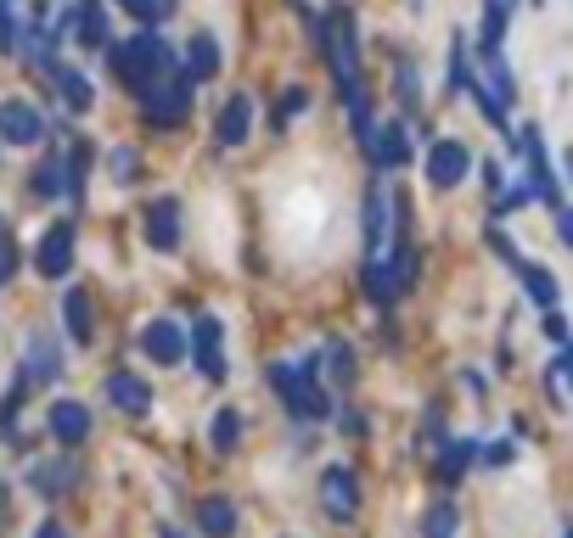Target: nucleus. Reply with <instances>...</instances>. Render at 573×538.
Instances as JSON below:
<instances>
[{
    "instance_id": "f257e3e1",
    "label": "nucleus",
    "mask_w": 573,
    "mask_h": 538,
    "mask_svg": "<svg viewBox=\"0 0 573 538\" xmlns=\"http://www.w3.org/2000/svg\"><path fill=\"white\" fill-rule=\"evenodd\" d=\"M108 51H113V73L130 84L135 102L152 96V84L175 79V45H163L157 34H130V40H119Z\"/></svg>"
},
{
    "instance_id": "f03ea898",
    "label": "nucleus",
    "mask_w": 573,
    "mask_h": 538,
    "mask_svg": "<svg viewBox=\"0 0 573 538\" xmlns=\"http://www.w3.org/2000/svg\"><path fill=\"white\" fill-rule=\"evenodd\" d=\"M315 371H320V359H298V365H270V382H276V393L287 399V410L298 415V421H320V415H332V399H326L320 387H315Z\"/></svg>"
},
{
    "instance_id": "7ed1b4c3",
    "label": "nucleus",
    "mask_w": 573,
    "mask_h": 538,
    "mask_svg": "<svg viewBox=\"0 0 573 538\" xmlns=\"http://www.w3.org/2000/svg\"><path fill=\"white\" fill-rule=\"evenodd\" d=\"M141 107H146V118H152L157 130L186 124V113H192V79H186V73H175V79L152 84V96H146Z\"/></svg>"
},
{
    "instance_id": "20e7f679",
    "label": "nucleus",
    "mask_w": 573,
    "mask_h": 538,
    "mask_svg": "<svg viewBox=\"0 0 573 538\" xmlns=\"http://www.w3.org/2000/svg\"><path fill=\"white\" fill-rule=\"evenodd\" d=\"M34 269L45 281H62L68 269H73V219H57L45 236H40V247H34Z\"/></svg>"
},
{
    "instance_id": "39448f33",
    "label": "nucleus",
    "mask_w": 573,
    "mask_h": 538,
    "mask_svg": "<svg viewBox=\"0 0 573 538\" xmlns=\"http://www.w3.org/2000/svg\"><path fill=\"white\" fill-rule=\"evenodd\" d=\"M186 353L197 359V371H203L208 382H219V376H225V337H219V320H214V314H203V320L192 325Z\"/></svg>"
},
{
    "instance_id": "423d86ee",
    "label": "nucleus",
    "mask_w": 573,
    "mask_h": 538,
    "mask_svg": "<svg viewBox=\"0 0 573 538\" xmlns=\"http://www.w3.org/2000/svg\"><path fill=\"white\" fill-rule=\"evenodd\" d=\"M320 505H326V516H332V521H349L360 510V483H355L349 466L320 472Z\"/></svg>"
},
{
    "instance_id": "0eeeda50",
    "label": "nucleus",
    "mask_w": 573,
    "mask_h": 538,
    "mask_svg": "<svg viewBox=\"0 0 573 538\" xmlns=\"http://www.w3.org/2000/svg\"><path fill=\"white\" fill-rule=\"evenodd\" d=\"M141 353L152 359V365H181V359H186V331L163 314V320H152L141 331Z\"/></svg>"
},
{
    "instance_id": "6e6552de",
    "label": "nucleus",
    "mask_w": 573,
    "mask_h": 538,
    "mask_svg": "<svg viewBox=\"0 0 573 538\" xmlns=\"http://www.w3.org/2000/svg\"><path fill=\"white\" fill-rule=\"evenodd\" d=\"M0 141H7V146H34V141H45L40 107H29V102H0Z\"/></svg>"
},
{
    "instance_id": "1a4fd4ad",
    "label": "nucleus",
    "mask_w": 573,
    "mask_h": 538,
    "mask_svg": "<svg viewBox=\"0 0 573 538\" xmlns=\"http://www.w3.org/2000/svg\"><path fill=\"white\" fill-rule=\"evenodd\" d=\"M45 426H51V437H57V443H68V448H73V443H85V437H91V410L79 404V399H57V404H51V415H45Z\"/></svg>"
},
{
    "instance_id": "9d476101",
    "label": "nucleus",
    "mask_w": 573,
    "mask_h": 538,
    "mask_svg": "<svg viewBox=\"0 0 573 538\" xmlns=\"http://www.w3.org/2000/svg\"><path fill=\"white\" fill-rule=\"evenodd\" d=\"M467 146L461 141H439L433 152H428V179H433V186L439 192H450V186H461V179H467Z\"/></svg>"
},
{
    "instance_id": "9b49d317",
    "label": "nucleus",
    "mask_w": 573,
    "mask_h": 538,
    "mask_svg": "<svg viewBox=\"0 0 573 538\" xmlns=\"http://www.w3.org/2000/svg\"><path fill=\"white\" fill-rule=\"evenodd\" d=\"M366 152H371V163H377V168H405V163H411V130H405V124L371 130Z\"/></svg>"
},
{
    "instance_id": "f8f14e48",
    "label": "nucleus",
    "mask_w": 573,
    "mask_h": 538,
    "mask_svg": "<svg viewBox=\"0 0 573 538\" xmlns=\"http://www.w3.org/2000/svg\"><path fill=\"white\" fill-rule=\"evenodd\" d=\"M73 40L85 45V51H108V12H102V0H73Z\"/></svg>"
},
{
    "instance_id": "ddd939ff",
    "label": "nucleus",
    "mask_w": 573,
    "mask_h": 538,
    "mask_svg": "<svg viewBox=\"0 0 573 538\" xmlns=\"http://www.w3.org/2000/svg\"><path fill=\"white\" fill-rule=\"evenodd\" d=\"M146 241H152L157 252H170V247L181 241V203H175V197H157V203L146 208Z\"/></svg>"
},
{
    "instance_id": "4468645a",
    "label": "nucleus",
    "mask_w": 573,
    "mask_h": 538,
    "mask_svg": "<svg viewBox=\"0 0 573 538\" xmlns=\"http://www.w3.org/2000/svg\"><path fill=\"white\" fill-rule=\"evenodd\" d=\"M62 376V359H57V342L51 337H29L23 342V382H57Z\"/></svg>"
},
{
    "instance_id": "2eb2a0df",
    "label": "nucleus",
    "mask_w": 573,
    "mask_h": 538,
    "mask_svg": "<svg viewBox=\"0 0 573 538\" xmlns=\"http://www.w3.org/2000/svg\"><path fill=\"white\" fill-rule=\"evenodd\" d=\"M248 130H254V96H231L219 107V118H214V135L225 146H242V141H248Z\"/></svg>"
},
{
    "instance_id": "dca6fc26",
    "label": "nucleus",
    "mask_w": 573,
    "mask_h": 538,
    "mask_svg": "<svg viewBox=\"0 0 573 538\" xmlns=\"http://www.w3.org/2000/svg\"><path fill=\"white\" fill-rule=\"evenodd\" d=\"M108 399H113V410H124V415H146V410H152V387H146L141 376H130V371H113V376H108Z\"/></svg>"
},
{
    "instance_id": "f3484780",
    "label": "nucleus",
    "mask_w": 573,
    "mask_h": 538,
    "mask_svg": "<svg viewBox=\"0 0 573 538\" xmlns=\"http://www.w3.org/2000/svg\"><path fill=\"white\" fill-rule=\"evenodd\" d=\"M45 79L62 90V102H68V107H91V102H96V84H91L85 73H79V68H62V62H57V68H45Z\"/></svg>"
},
{
    "instance_id": "a211bd4d",
    "label": "nucleus",
    "mask_w": 573,
    "mask_h": 538,
    "mask_svg": "<svg viewBox=\"0 0 573 538\" xmlns=\"http://www.w3.org/2000/svg\"><path fill=\"white\" fill-rule=\"evenodd\" d=\"M214 73H219V40H214V34H197V40L186 45V79L203 84V79H214Z\"/></svg>"
},
{
    "instance_id": "6ab92c4d",
    "label": "nucleus",
    "mask_w": 573,
    "mask_h": 538,
    "mask_svg": "<svg viewBox=\"0 0 573 538\" xmlns=\"http://www.w3.org/2000/svg\"><path fill=\"white\" fill-rule=\"evenodd\" d=\"M62 320H68V337H73V342H91V337H96V314H91V298H85V292H68V298H62Z\"/></svg>"
},
{
    "instance_id": "aec40b11",
    "label": "nucleus",
    "mask_w": 573,
    "mask_h": 538,
    "mask_svg": "<svg viewBox=\"0 0 573 538\" xmlns=\"http://www.w3.org/2000/svg\"><path fill=\"white\" fill-rule=\"evenodd\" d=\"M29 179H34V197H73L68 192V157H45Z\"/></svg>"
},
{
    "instance_id": "412c9836",
    "label": "nucleus",
    "mask_w": 573,
    "mask_h": 538,
    "mask_svg": "<svg viewBox=\"0 0 573 538\" xmlns=\"http://www.w3.org/2000/svg\"><path fill=\"white\" fill-rule=\"evenodd\" d=\"M197 521H203L208 538H231V532H236V505H231V499H203Z\"/></svg>"
},
{
    "instance_id": "4be33fe9",
    "label": "nucleus",
    "mask_w": 573,
    "mask_h": 538,
    "mask_svg": "<svg viewBox=\"0 0 573 538\" xmlns=\"http://www.w3.org/2000/svg\"><path fill=\"white\" fill-rule=\"evenodd\" d=\"M208 443L219 448V455H231V448L242 443V415H236V410H219V415L208 421Z\"/></svg>"
},
{
    "instance_id": "5701e85b",
    "label": "nucleus",
    "mask_w": 573,
    "mask_h": 538,
    "mask_svg": "<svg viewBox=\"0 0 573 538\" xmlns=\"http://www.w3.org/2000/svg\"><path fill=\"white\" fill-rule=\"evenodd\" d=\"M73 477H79V472H73L68 461H62V466H34V488H40L45 499H57V494H68V488H73Z\"/></svg>"
},
{
    "instance_id": "b1692460",
    "label": "nucleus",
    "mask_w": 573,
    "mask_h": 538,
    "mask_svg": "<svg viewBox=\"0 0 573 538\" xmlns=\"http://www.w3.org/2000/svg\"><path fill=\"white\" fill-rule=\"evenodd\" d=\"M366 292H371L377 303H393L399 281H393V269H388V263H366Z\"/></svg>"
},
{
    "instance_id": "393cba45",
    "label": "nucleus",
    "mask_w": 573,
    "mask_h": 538,
    "mask_svg": "<svg viewBox=\"0 0 573 538\" xmlns=\"http://www.w3.org/2000/svg\"><path fill=\"white\" fill-rule=\"evenodd\" d=\"M119 7L130 12V18H141V23H163L175 12V0H119Z\"/></svg>"
},
{
    "instance_id": "a878e982",
    "label": "nucleus",
    "mask_w": 573,
    "mask_h": 538,
    "mask_svg": "<svg viewBox=\"0 0 573 538\" xmlns=\"http://www.w3.org/2000/svg\"><path fill=\"white\" fill-rule=\"evenodd\" d=\"M422 532H428V538H450V532H456V505H450V499H439V505L428 510Z\"/></svg>"
},
{
    "instance_id": "bb28decb",
    "label": "nucleus",
    "mask_w": 573,
    "mask_h": 538,
    "mask_svg": "<svg viewBox=\"0 0 573 538\" xmlns=\"http://www.w3.org/2000/svg\"><path fill=\"white\" fill-rule=\"evenodd\" d=\"M388 236V208H382V192H371V203H366V241L377 247Z\"/></svg>"
},
{
    "instance_id": "cd10ccee",
    "label": "nucleus",
    "mask_w": 573,
    "mask_h": 538,
    "mask_svg": "<svg viewBox=\"0 0 573 538\" xmlns=\"http://www.w3.org/2000/svg\"><path fill=\"white\" fill-rule=\"evenodd\" d=\"M326 371H332V382H349V376H355V359H349L344 342H332V353H326Z\"/></svg>"
},
{
    "instance_id": "c85d7f7f",
    "label": "nucleus",
    "mask_w": 573,
    "mask_h": 538,
    "mask_svg": "<svg viewBox=\"0 0 573 538\" xmlns=\"http://www.w3.org/2000/svg\"><path fill=\"white\" fill-rule=\"evenodd\" d=\"M523 281H529V292H534L540 303H556V287H551V276H540L534 263H523Z\"/></svg>"
},
{
    "instance_id": "c756f323",
    "label": "nucleus",
    "mask_w": 573,
    "mask_h": 538,
    "mask_svg": "<svg viewBox=\"0 0 573 538\" xmlns=\"http://www.w3.org/2000/svg\"><path fill=\"white\" fill-rule=\"evenodd\" d=\"M0 51H18V18H12V0H0Z\"/></svg>"
},
{
    "instance_id": "7c9ffc66",
    "label": "nucleus",
    "mask_w": 573,
    "mask_h": 538,
    "mask_svg": "<svg viewBox=\"0 0 573 538\" xmlns=\"http://www.w3.org/2000/svg\"><path fill=\"white\" fill-rule=\"evenodd\" d=\"M108 168H113V179H124V186H130V174H135V168H141V157H135V152H130V146H119V152H113V157H108Z\"/></svg>"
},
{
    "instance_id": "2f4dec72",
    "label": "nucleus",
    "mask_w": 573,
    "mask_h": 538,
    "mask_svg": "<svg viewBox=\"0 0 573 538\" xmlns=\"http://www.w3.org/2000/svg\"><path fill=\"white\" fill-rule=\"evenodd\" d=\"M304 107H309V90H298V84H293L287 96H282V124H293V118H298Z\"/></svg>"
},
{
    "instance_id": "473e14b6",
    "label": "nucleus",
    "mask_w": 573,
    "mask_h": 538,
    "mask_svg": "<svg viewBox=\"0 0 573 538\" xmlns=\"http://www.w3.org/2000/svg\"><path fill=\"white\" fill-rule=\"evenodd\" d=\"M467 461H472V443H450V448H444V461H439V466H444V472L456 477V472H461Z\"/></svg>"
},
{
    "instance_id": "72a5a7b5",
    "label": "nucleus",
    "mask_w": 573,
    "mask_h": 538,
    "mask_svg": "<svg viewBox=\"0 0 573 538\" xmlns=\"http://www.w3.org/2000/svg\"><path fill=\"white\" fill-rule=\"evenodd\" d=\"M393 90L405 96V107H411V102H417V73H411V68H399V73H393Z\"/></svg>"
},
{
    "instance_id": "f704fd0d",
    "label": "nucleus",
    "mask_w": 573,
    "mask_h": 538,
    "mask_svg": "<svg viewBox=\"0 0 573 538\" xmlns=\"http://www.w3.org/2000/svg\"><path fill=\"white\" fill-rule=\"evenodd\" d=\"M34 538H68V527H57V521H45V527H40Z\"/></svg>"
},
{
    "instance_id": "c9c22d12",
    "label": "nucleus",
    "mask_w": 573,
    "mask_h": 538,
    "mask_svg": "<svg viewBox=\"0 0 573 538\" xmlns=\"http://www.w3.org/2000/svg\"><path fill=\"white\" fill-rule=\"evenodd\" d=\"M562 236H567V247H573V214H562Z\"/></svg>"
},
{
    "instance_id": "e433bc0d",
    "label": "nucleus",
    "mask_w": 573,
    "mask_h": 538,
    "mask_svg": "<svg viewBox=\"0 0 573 538\" xmlns=\"http://www.w3.org/2000/svg\"><path fill=\"white\" fill-rule=\"evenodd\" d=\"M163 538H181V532H175V527H163Z\"/></svg>"
},
{
    "instance_id": "4c0bfd02",
    "label": "nucleus",
    "mask_w": 573,
    "mask_h": 538,
    "mask_svg": "<svg viewBox=\"0 0 573 538\" xmlns=\"http://www.w3.org/2000/svg\"><path fill=\"white\" fill-rule=\"evenodd\" d=\"M567 538H573V532H567Z\"/></svg>"
}]
</instances>
